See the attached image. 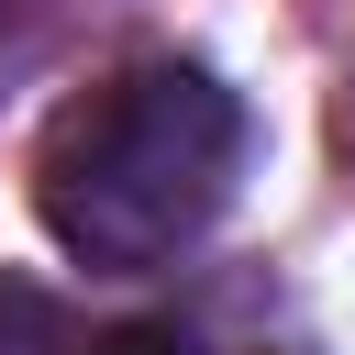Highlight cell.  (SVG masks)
Returning a JSON list of instances; mask_svg holds the SVG:
<instances>
[{
  "label": "cell",
  "instance_id": "obj_1",
  "mask_svg": "<svg viewBox=\"0 0 355 355\" xmlns=\"http://www.w3.org/2000/svg\"><path fill=\"white\" fill-rule=\"evenodd\" d=\"M233 178H244V100L189 55H144L89 78L44 122L33 222L89 277H155L233 211Z\"/></svg>",
  "mask_w": 355,
  "mask_h": 355
},
{
  "label": "cell",
  "instance_id": "obj_2",
  "mask_svg": "<svg viewBox=\"0 0 355 355\" xmlns=\"http://www.w3.org/2000/svg\"><path fill=\"white\" fill-rule=\"evenodd\" d=\"M89 355H189V344H178L166 322H122V333H100Z\"/></svg>",
  "mask_w": 355,
  "mask_h": 355
}]
</instances>
